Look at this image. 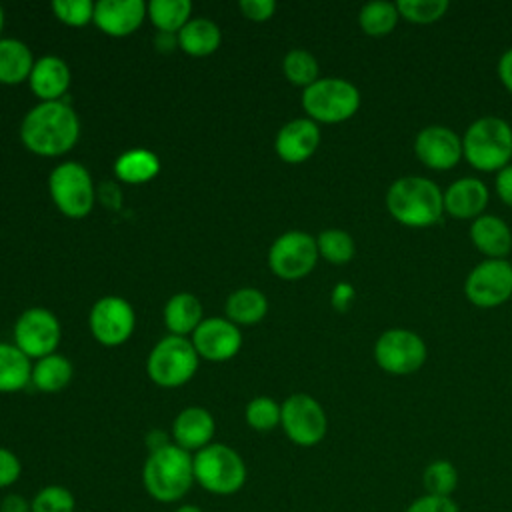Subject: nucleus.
Here are the masks:
<instances>
[{
  "mask_svg": "<svg viewBox=\"0 0 512 512\" xmlns=\"http://www.w3.org/2000/svg\"><path fill=\"white\" fill-rule=\"evenodd\" d=\"M80 136V120L66 100L40 102L22 120V144L40 156L66 154Z\"/></svg>",
  "mask_w": 512,
  "mask_h": 512,
  "instance_id": "obj_1",
  "label": "nucleus"
},
{
  "mask_svg": "<svg viewBox=\"0 0 512 512\" xmlns=\"http://www.w3.org/2000/svg\"><path fill=\"white\" fill-rule=\"evenodd\" d=\"M386 208L400 224L426 228L442 218L444 196L438 184L424 176H402L390 184Z\"/></svg>",
  "mask_w": 512,
  "mask_h": 512,
  "instance_id": "obj_2",
  "label": "nucleus"
},
{
  "mask_svg": "<svg viewBox=\"0 0 512 512\" xmlns=\"http://www.w3.org/2000/svg\"><path fill=\"white\" fill-rule=\"evenodd\" d=\"M194 482V456L188 450L168 444L148 454L142 468V484L154 500L178 502Z\"/></svg>",
  "mask_w": 512,
  "mask_h": 512,
  "instance_id": "obj_3",
  "label": "nucleus"
},
{
  "mask_svg": "<svg viewBox=\"0 0 512 512\" xmlns=\"http://www.w3.org/2000/svg\"><path fill=\"white\" fill-rule=\"evenodd\" d=\"M462 152L476 170H502L512 158V126L498 116L474 120L464 132Z\"/></svg>",
  "mask_w": 512,
  "mask_h": 512,
  "instance_id": "obj_4",
  "label": "nucleus"
},
{
  "mask_svg": "<svg viewBox=\"0 0 512 512\" xmlns=\"http://www.w3.org/2000/svg\"><path fill=\"white\" fill-rule=\"evenodd\" d=\"M242 456L226 444L212 442L194 454V480L210 494H236L246 482Z\"/></svg>",
  "mask_w": 512,
  "mask_h": 512,
  "instance_id": "obj_5",
  "label": "nucleus"
},
{
  "mask_svg": "<svg viewBox=\"0 0 512 512\" xmlns=\"http://www.w3.org/2000/svg\"><path fill=\"white\" fill-rule=\"evenodd\" d=\"M302 106L314 122H344L360 106L358 88L344 78H318L304 88Z\"/></svg>",
  "mask_w": 512,
  "mask_h": 512,
  "instance_id": "obj_6",
  "label": "nucleus"
},
{
  "mask_svg": "<svg viewBox=\"0 0 512 512\" xmlns=\"http://www.w3.org/2000/svg\"><path fill=\"white\" fill-rule=\"evenodd\" d=\"M198 368V352L184 336L162 338L148 356L146 370L154 384L176 388L186 384Z\"/></svg>",
  "mask_w": 512,
  "mask_h": 512,
  "instance_id": "obj_7",
  "label": "nucleus"
},
{
  "mask_svg": "<svg viewBox=\"0 0 512 512\" xmlns=\"http://www.w3.org/2000/svg\"><path fill=\"white\" fill-rule=\"evenodd\" d=\"M48 190L56 208L68 218H84L94 206L96 190L92 178L78 162L58 164L50 172Z\"/></svg>",
  "mask_w": 512,
  "mask_h": 512,
  "instance_id": "obj_8",
  "label": "nucleus"
},
{
  "mask_svg": "<svg viewBox=\"0 0 512 512\" xmlns=\"http://www.w3.org/2000/svg\"><path fill=\"white\" fill-rule=\"evenodd\" d=\"M280 424L286 436L304 448L316 446L324 440L328 430L326 412L310 394H292L280 406Z\"/></svg>",
  "mask_w": 512,
  "mask_h": 512,
  "instance_id": "obj_9",
  "label": "nucleus"
},
{
  "mask_svg": "<svg viewBox=\"0 0 512 512\" xmlns=\"http://www.w3.org/2000/svg\"><path fill=\"white\" fill-rule=\"evenodd\" d=\"M376 364L396 376H406L422 368L426 360L424 340L406 328H392L378 336L374 344Z\"/></svg>",
  "mask_w": 512,
  "mask_h": 512,
  "instance_id": "obj_10",
  "label": "nucleus"
},
{
  "mask_svg": "<svg viewBox=\"0 0 512 512\" xmlns=\"http://www.w3.org/2000/svg\"><path fill=\"white\" fill-rule=\"evenodd\" d=\"M316 238L302 230L284 232L274 240L268 252L270 270L284 280H298L312 272L318 260Z\"/></svg>",
  "mask_w": 512,
  "mask_h": 512,
  "instance_id": "obj_11",
  "label": "nucleus"
},
{
  "mask_svg": "<svg viewBox=\"0 0 512 512\" xmlns=\"http://www.w3.org/2000/svg\"><path fill=\"white\" fill-rule=\"evenodd\" d=\"M466 298L478 308H494L512 296V264L504 258H488L476 264L464 282Z\"/></svg>",
  "mask_w": 512,
  "mask_h": 512,
  "instance_id": "obj_12",
  "label": "nucleus"
},
{
  "mask_svg": "<svg viewBox=\"0 0 512 512\" xmlns=\"http://www.w3.org/2000/svg\"><path fill=\"white\" fill-rule=\"evenodd\" d=\"M16 346L28 358H44L54 354L60 342V324L50 310L28 308L14 326Z\"/></svg>",
  "mask_w": 512,
  "mask_h": 512,
  "instance_id": "obj_13",
  "label": "nucleus"
},
{
  "mask_svg": "<svg viewBox=\"0 0 512 512\" xmlns=\"http://www.w3.org/2000/svg\"><path fill=\"white\" fill-rule=\"evenodd\" d=\"M88 324L100 344L118 346L132 336L136 316L124 298L104 296L92 306Z\"/></svg>",
  "mask_w": 512,
  "mask_h": 512,
  "instance_id": "obj_14",
  "label": "nucleus"
},
{
  "mask_svg": "<svg viewBox=\"0 0 512 512\" xmlns=\"http://www.w3.org/2000/svg\"><path fill=\"white\" fill-rule=\"evenodd\" d=\"M420 162L432 170L454 168L462 158V138L448 126L432 124L422 128L414 140Z\"/></svg>",
  "mask_w": 512,
  "mask_h": 512,
  "instance_id": "obj_15",
  "label": "nucleus"
},
{
  "mask_svg": "<svg viewBox=\"0 0 512 512\" xmlns=\"http://www.w3.org/2000/svg\"><path fill=\"white\" fill-rule=\"evenodd\" d=\"M192 344L198 356L212 362H222L238 354L242 336L238 326L228 318H208L202 320L192 332Z\"/></svg>",
  "mask_w": 512,
  "mask_h": 512,
  "instance_id": "obj_16",
  "label": "nucleus"
},
{
  "mask_svg": "<svg viewBox=\"0 0 512 512\" xmlns=\"http://www.w3.org/2000/svg\"><path fill=\"white\" fill-rule=\"evenodd\" d=\"M320 144V128L310 118H294L276 134V154L288 164L308 160Z\"/></svg>",
  "mask_w": 512,
  "mask_h": 512,
  "instance_id": "obj_17",
  "label": "nucleus"
},
{
  "mask_svg": "<svg viewBox=\"0 0 512 512\" xmlns=\"http://www.w3.org/2000/svg\"><path fill=\"white\" fill-rule=\"evenodd\" d=\"M146 18L142 0H100L94 4V24L108 36H128Z\"/></svg>",
  "mask_w": 512,
  "mask_h": 512,
  "instance_id": "obj_18",
  "label": "nucleus"
},
{
  "mask_svg": "<svg viewBox=\"0 0 512 512\" xmlns=\"http://www.w3.org/2000/svg\"><path fill=\"white\" fill-rule=\"evenodd\" d=\"M216 432V422L214 416L200 406H190L184 408L174 424H172V436H174V444L184 448V450H202L208 444H212Z\"/></svg>",
  "mask_w": 512,
  "mask_h": 512,
  "instance_id": "obj_19",
  "label": "nucleus"
},
{
  "mask_svg": "<svg viewBox=\"0 0 512 512\" xmlns=\"http://www.w3.org/2000/svg\"><path fill=\"white\" fill-rule=\"evenodd\" d=\"M444 212L454 218H478L488 204V188L478 178L454 180L444 192Z\"/></svg>",
  "mask_w": 512,
  "mask_h": 512,
  "instance_id": "obj_20",
  "label": "nucleus"
},
{
  "mask_svg": "<svg viewBox=\"0 0 512 512\" xmlns=\"http://www.w3.org/2000/svg\"><path fill=\"white\" fill-rule=\"evenodd\" d=\"M70 68L58 56H42L30 72V88L42 102L60 100L70 86Z\"/></svg>",
  "mask_w": 512,
  "mask_h": 512,
  "instance_id": "obj_21",
  "label": "nucleus"
},
{
  "mask_svg": "<svg viewBox=\"0 0 512 512\" xmlns=\"http://www.w3.org/2000/svg\"><path fill=\"white\" fill-rule=\"evenodd\" d=\"M470 238L474 246L490 258H504L512 250V232L508 224L492 214L474 218L470 226Z\"/></svg>",
  "mask_w": 512,
  "mask_h": 512,
  "instance_id": "obj_22",
  "label": "nucleus"
},
{
  "mask_svg": "<svg viewBox=\"0 0 512 512\" xmlns=\"http://www.w3.org/2000/svg\"><path fill=\"white\" fill-rule=\"evenodd\" d=\"M202 322V304L194 294H174L164 306V324L172 336L194 332Z\"/></svg>",
  "mask_w": 512,
  "mask_h": 512,
  "instance_id": "obj_23",
  "label": "nucleus"
},
{
  "mask_svg": "<svg viewBox=\"0 0 512 512\" xmlns=\"http://www.w3.org/2000/svg\"><path fill=\"white\" fill-rule=\"evenodd\" d=\"M34 58L30 48L16 38L0 40V84H20L30 78Z\"/></svg>",
  "mask_w": 512,
  "mask_h": 512,
  "instance_id": "obj_24",
  "label": "nucleus"
},
{
  "mask_svg": "<svg viewBox=\"0 0 512 512\" xmlns=\"http://www.w3.org/2000/svg\"><path fill=\"white\" fill-rule=\"evenodd\" d=\"M222 40L220 28L208 18L188 20L178 32V46L190 56H208L218 50Z\"/></svg>",
  "mask_w": 512,
  "mask_h": 512,
  "instance_id": "obj_25",
  "label": "nucleus"
},
{
  "mask_svg": "<svg viewBox=\"0 0 512 512\" xmlns=\"http://www.w3.org/2000/svg\"><path fill=\"white\" fill-rule=\"evenodd\" d=\"M32 380L30 358L14 344L0 342V392H18Z\"/></svg>",
  "mask_w": 512,
  "mask_h": 512,
  "instance_id": "obj_26",
  "label": "nucleus"
},
{
  "mask_svg": "<svg viewBox=\"0 0 512 512\" xmlns=\"http://www.w3.org/2000/svg\"><path fill=\"white\" fill-rule=\"evenodd\" d=\"M114 172L126 184H144L160 172V160L150 150H128L118 156Z\"/></svg>",
  "mask_w": 512,
  "mask_h": 512,
  "instance_id": "obj_27",
  "label": "nucleus"
},
{
  "mask_svg": "<svg viewBox=\"0 0 512 512\" xmlns=\"http://www.w3.org/2000/svg\"><path fill=\"white\" fill-rule=\"evenodd\" d=\"M268 300L256 288H238L226 300V316L234 324H256L266 316Z\"/></svg>",
  "mask_w": 512,
  "mask_h": 512,
  "instance_id": "obj_28",
  "label": "nucleus"
},
{
  "mask_svg": "<svg viewBox=\"0 0 512 512\" xmlns=\"http://www.w3.org/2000/svg\"><path fill=\"white\" fill-rule=\"evenodd\" d=\"M192 4L188 0H152L146 4V16L160 32L178 34L190 20Z\"/></svg>",
  "mask_w": 512,
  "mask_h": 512,
  "instance_id": "obj_29",
  "label": "nucleus"
},
{
  "mask_svg": "<svg viewBox=\"0 0 512 512\" xmlns=\"http://www.w3.org/2000/svg\"><path fill=\"white\" fill-rule=\"evenodd\" d=\"M72 380V364L60 354L44 356L32 368V382L42 392H58Z\"/></svg>",
  "mask_w": 512,
  "mask_h": 512,
  "instance_id": "obj_30",
  "label": "nucleus"
},
{
  "mask_svg": "<svg viewBox=\"0 0 512 512\" xmlns=\"http://www.w3.org/2000/svg\"><path fill=\"white\" fill-rule=\"evenodd\" d=\"M398 18H400V12H398L396 2H386V0L368 2L360 8V14H358L360 28L368 36H386V34H390L396 28Z\"/></svg>",
  "mask_w": 512,
  "mask_h": 512,
  "instance_id": "obj_31",
  "label": "nucleus"
},
{
  "mask_svg": "<svg viewBox=\"0 0 512 512\" xmlns=\"http://www.w3.org/2000/svg\"><path fill=\"white\" fill-rule=\"evenodd\" d=\"M422 484L426 494L434 496H452L458 488V470L452 462L438 458L426 464L422 472Z\"/></svg>",
  "mask_w": 512,
  "mask_h": 512,
  "instance_id": "obj_32",
  "label": "nucleus"
},
{
  "mask_svg": "<svg viewBox=\"0 0 512 512\" xmlns=\"http://www.w3.org/2000/svg\"><path fill=\"white\" fill-rule=\"evenodd\" d=\"M282 70L294 86L308 88L318 80V60L304 48L290 50L282 60Z\"/></svg>",
  "mask_w": 512,
  "mask_h": 512,
  "instance_id": "obj_33",
  "label": "nucleus"
},
{
  "mask_svg": "<svg viewBox=\"0 0 512 512\" xmlns=\"http://www.w3.org/2000/svg\"><path fill=\"white\" fill-rule=\"evenodd\" d=\"M316 246H318V254L332 264H346L354 258V252H356L354 238L348 232L338 228H328L320 232L316 238Z\"/></svg>",
  "mask_w": 512,
  "mask_h": 512,
  "instance_id": "obj_34",
  "label": "nucleus"
},
{
  "mask_svg": "<svg viewBox=\"0 0 512 512\" xmlns=\"http://www.w3.org/2000/svg\"><path fill=\"white\" fill-rule=\"evenodd\" d=\"M246 422L258 432H270L280 424V404L270 396H256L246 406Z\"/></svg>",
  "mask_w": 512,
  "mask_h": 512,
  "instance_id": "obj_35",
  "label": "nucleus"
},
{
  "mask_svg": "<svg viewBox=\"0 0 512 512\" xmlns=\"http://www.w3.org/2000/svg\"><path fill=\"white\" fill-rule=\"evenodd\" d=\"M30 504L32 512H74L76 498L66 486L50 484L38 490Z\"/></svg>",
  "mask_w": 512,
  "mask_h": 512,
  "instance_id": "obj_36",
  "label": "nucleus"
},
{
  "mask_svg": "<svg viewBox=\"0 0 512 512\" xmlns=\"http://www.w3.org/2000/svg\"><path fill=\"white\" fill-rule=\"evenodd\" d=\"M398 12L408 22L430 24L444 16L448 10V0H398Z\"/></svg>",
  "mask_w": 512,
  "mask_h": 512,
  "instance_id": "obj_37",
  "label": "nucleus"
},
{
  "mask_svg": "<svg viewBox=\"0 0 512 512\" xmlns=\"http://www.w3.org/2000/svg\"><path fill=\"white\" fill-rule=\"evenodd\" d=\"M52 12L68 26H84L94 20V4L90 0H54Z\"/></svg>",
  "mask_w": 512,
  "mask_h": 512,
  "instance_id": "obj_38",
  "label": "nucleus"
},
{
  "mask_svg": "<svg viewBox=\"0 0 512 512\" xmlns=\"http://www.w3.org/2000/svg\"><path fill=\"white\" fill-rule=\"evenodd\" d=\"M404 512H460V508L452 496L422 494L414 498Z\"/></svg>",
  "mask_w": 512,
  "mask_h": 512,
  "instance_id": "obj_39",
  "label": "nucleus"
},
{
  "mask_svg": "<svg viewBox=\"0 0 512 512\" xmlns=\"http://www.w3.org/2000/svg\"><path fill=\"white\" fill-rule=\"evenodd\" d=\"M22 474V464L18 460V456L0 446V488H8L12 486Z\"/></svg>",
  "mask_w": 512,
  "mask_h": 512,
  "instance_id": "obj_40",
  "label": "nucleus"
},
{
  "mask_svg": "<svg viewBox=\"0 0 512 512\" xmlns=\"http://www.w3.org/2000/svg\"><path fill=\"white\" fill-rule=\"evenodd\" d=\"M240 10L248 20L264 22V20L272 18V14L276 10V2L274 0H242Z\"/></svg>",
  "mask_w": 512,
  "mask_h": 512,
  "instance_id": "obj_41",
  "label": "nucleus"
},
{
  "mask_svg": "<svg viewBox=\"0 0 512 512\" xmlns=\"http://www.w3.org/2000/svg\"><path fill=\"white\" fill-rule=\"evenodd\" d=\"M496 192L500 200L508 206H512V164L504 166L496 174Z\"/></svg>",
  "mask_w": 512,
  "mask_h": 512,
  "instance_id": "obj_42",
  "label": "nucleus"
},
{
  "mask_svg": "<svg viewBox=\"0 0 512 512\" xmlns=\"http://www.w3.org/2000/svg\"><path fill=\"white\" fill-rule=\"evenodd\" d=\"M0 512H32V504L20 494H8L0 500Z\"/></svg>",
  "mask_w": 512,
  "mask_h": 512,
  "instance_id": "obj_43",
  "label": "nucleus"
},
{
  "mask_svg": "<svg viewBox=\"0 0 512 512\" xmlns=\"http://www.w3.org/2000/svg\"><path fill=\"white\" fill-rule=\"evenodd\" d=\"M498 76L506 90L512 94V48H508L498 60Z\"/></svg>",
  "mask_w": 512,
  "mask_h": 512,
  "instance_id": "obj_44",
  "label": "nucleus"
},
{
  "mask_svg": "<svg viewBox=\"0 0 512 512\" xmlns=\"http://www.w3.org/2000/svg\"><path fill=\"white\" fill-rule=\"evenodd\" d=\"M100 200L108 206V208H112V210H116L118 206H120V202H122V196H120V190L116 188V184H112V182H106V184H102L100 186Z\"/></svg>",
  "mask_w": 512,
  "mask_h": 512,
  "instance_id": "obj_45",
  "label": "nucleus"
},
{
  "mask_svg": "<svg viewBox=\"0 0 512 512\" xmlns=\"http://www.w3.org/2000/svg\"><path fill=\"white\" fill-rule=\"evenodd\" d=\"M354 298V290H352V286L350 284H338L336 288H334V292H332V304H334V308H338V310H344L348 304H350V300Z\"/></svg>",
  "mask_w": 512,
  "mask_h": 512,
  "instance_id": "obj_46",
  "label": "nucleus"
},
{
  "mask_svg": "<svg viewBox=\"0 0 512 512\" xmlns=\"http://www.w3.org/2000/svg\"><path fill=\"white\" fill-rule=\"evenodd\" d=\"M170 442H168V436H166V432L164 430H150L148 434H146V448H148V454L150 452H156V450H160V448H164V446H168Z\"/></svg>",
  "mask_w": 512,
  "mask_h": 512,
  "instance_id": "obj_47",
  "label": "nucleus"
},
{
  "mask_svg": "<svg viewBox=\"0 0 512 512\" xmlns=\"http://www.w3.org/2000/svg\"><path fill=\"white\" fill-rule=\"evenodd\" d=\"M154 42H156V48L160 52H172L174 48H180L178 46V34H170V32H158Z\"/></svg>",
  "mask_w": 512,
  "mask_h": 512,
  "instance_id": "obj_48",
  "label": "nucleus"
},
{
  "mask_svg": "<svg viewBox=\"0 0 512 512\" xmlns=\"http://www.w3.org/2000/svg\"><path fill=\"white\" fill-rule=\"evenodd\" d=\"M174 512H202L198 506H194V504H180Z\"/></svg>",
  "mask_w": 512,
  "mask_h": 512,
  "instance_id": "obj_49",
  "label": "nucleus"
},
{
  "mask_svg": "<svg viewBox=\"0 0 512 512\" xmlns=\"http://www.w3.org/2000/svg\"><path fill=\"white\" fill-rule=\"evenodd\" d=\"M4 28V12H2V6H0V32Z\"/></svg>",
  "mask_w": 512,
  "mask_h": 512,
  "instance_id": "obj_50",
  "label": "nucleus"
}]
</instances>
